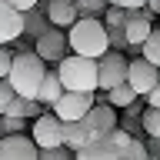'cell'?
<instances>
[{
  "label": "cell",
  "mask_w": 160,
  "mask_h": 160,
  "mask_svg": "<svg viewBox=\"0 0 160 160\" xmlns=\"http://www.w3.org/2000/svg\"><path fill=\"white\" fill-rule=\"evenodd\" d=\"M63 97V87H60V80H57V73H53V70H47V77L40 80V87H37V103L40 107H53V103H57V100Z\"/></svg>",
  "instance_id": "9a60e30c"
},
{
  "label": "cell",
  "mask_w": 160,
  "mask_h": 160,
  "mask_svg": "<svg viewBox=\"0 0 160 160\" xmlns=\"http://www.w3.org/2000/svg\"><path fill=\"white\" fill-rule=\"evenodd\" d=\"M43 77H47V63H43L33 50H27V53H13V63H10L7 83L13 87V93H17V97L33 100Z\"/></svg>",
  "instance_id": "7a4b0ae2"
},
{
  "label": "cell",
  "mask_w": 160,
  "mask_h": 160,
  "mask_svg": "<svg viewBox=\"0 0 160 160\" xmlns=\"http://www.w3.org/2000/svg\"><path fill=\"white\" fill-rule=\"evenodd\" d=\"M47 23L53 30H70L73 23L80 20V13H77V7L73 3H57V0H47Z\"/></svg>",
  "instance_id": "4fadbf2b"
},
{
  "label": "cell",
  "mask_w": 160,
  "mask_h": 160,
  "mask_svg": "<svg viewBox=\"0 0 160 160\" xmlns=\"http://www.w3.org/2000/svg\"><path fill=\"white\" fill-rule=\"evenodd\" d=\"M57 80L63 93H97V60H87V57H67L57 63Z\"/></svg>",
  "instance_id": "3957f363"
},
{
  "label": "cell",
  "mask_w": 160,
  "mask_h": 160,
  "mask_svg": "<svg viewBox=\"0 0 160 160\" xmlns=\"http://www.w3.org/2000/svg\"><path fill=\"white\" fill-rule=\"evenodd\" d=\"M67 33L63 30H53L50 27L47 33H40L37 37V43H33V53H37L43 63H60V60L67 57Z\"/></svg>",
  "instance_id": "9c48e42d"
},
{
  "label": "cell",
  "mask_w": 160,
  "mask_h": 160,
  "mask_svg": "<svg viewBox=\"0 0 160 160\" xmlns=\"http://www.w3.org/2000/svg\"><path fill=\"white\" fill-rule=\"evenodd\" d=\"M87 143H90V130L83 127V120H80V123H63V150L77 153V150H83Z\"/></svg>",
  "instance_id": "2e32d148"
},
{
  "label": "cell",
  "mask_w": 160,
  "mask_h": 160,
  "mask_svg": "<svg viewBox=\"0 0 160 160\" xmlns=\"http://www.w3.org/2000/svg\"><path fill=\"white\" fill-rule=\"evenodd\" d=\"M127 83V57L117 53V50H107L103 57L97 60V90L100 93H110Z\"/></svg>",
  "instance_id": "277c9868"
},
{
  "label": "cell",
  "mask_w": 160,
  "mask_h": 160,
  "mask_svg": "<svg viewBox=\"0 0 160 160\" xmlns=\"http://www.w3.org/2000/svg\"><path fill=\"white\" fill-rule=\"evenodd\" d=\"M30 120H20V117H3V137H20L27 130Z\"/></svg>",
  "instance_id": "603a6c76"
},
{
  "label": "cell",
  "mask_w": 160,
  "mask_h": 160,
  "mask_svg": "<svg viewBox=\"0 0 160 160\" xmlns=\"http://www.w3.org/2000/svg\"><path fill=\"white\" fill-rule=\"evenodd\" d=\"M57 3H77V0H57Z\"/></svg>",
  "instance_id": "836d02e7"
},
{
  "label": "cell",
  "mask_w": 160,
  "mask_h": 160,
  "mask_svg": "<svg viewBox=\"0 0 160 160\" xmlns=\"http://www.w3.org/2000/svg\"><path fill=\"white\" fill-rule=\"evenodd\" d=\"M120 153H123V147H117L110 137H103V140H90L83 150H77L73 160H120Z\"/></svg>",
  "instance_id": "7c38bea8"
},
{
  "label": "cell",
  "mask_w": 160,
  "mask_h": 160,
  "mask_svg": "<svg viewBox=\"0 0 160 160\" xmlns=\"http://www.w3.org/2000/svg\"><path fill=\"white\" fill-rule=\"evenodd\" d=\"M17 97V93H13V87H10L7 80H0V117H3V110L10 107V100Z\"/></svg>",
  "instance_id": "cb8c5ba5"
},
{
  "label": "cell",
  "mask_w": 160,
  "mask_h": 160,
  "mask_svg": "<svg viewBox=\"0 0 160 160\" xmlns=\"http://www.w3.org/2000/svg\"><path fill=\"white\" fill-rule=\"evenodd\" d=\"M50 30V23H47V17H40V13H33L30 10V17H23V33H33V37H40V33H47Z\"/></svg>",
  "instance_id": "d6986e66"
},
{
  "label": "cell",
  "mask_w": 160,
  "mask_h": 160,
  "mask_svg": "<svg viewBox=\"0 0 160 160\" xmlns=\"http://www.w3.org/2000/svg\"><path fill=\"white\" fill-rule=\"evenodd\" d=\"M103 3H107V7H120V0H103Z\"/></svg>",
  "instance_id": "1f68e13d"
},
{
  "label": "cell",
  "mask_w": 160,
  "mask_h": 160,
  "mask_svg": "<svg viewBox=\"0 0 160 160\" xmlns=\"http://www.w3.org/2000/svg\"><path fill=\"white\" fill-rule=\"evenodd\" d=\"M73 7H77L80 17H97L100 10H107V3H103V0H77Z\"/></svg>",
  "instance_id": "7402d4cb"
},
{
  "label": "cell",
  "mask_w": 160,
  "mask_h": 160,
  "mask_svg": "<svg viewBox=\"0 0 160 160\" xmlns=\"http://www.w3.org/2000/svg\"><path fill=\"white\" fill-rule=\"evenodd\" d=\"M123 23H127V10L107 7V13H103V27H107V30H123Z\"/></svg>",
  "instance_id": "ffe728a7"
},
{
  "label": "cell",
  "mask_w": 160,
  "mask_h": 160,
  "mask_svg": "<svg viewBox=\"0 0 160 160\" xmlns=\"http://www.w3.org/2000/svg\"><path fill=\"white\" fill-rule=\"evenodd\" d=\"M117 123H120L117 110H113V107H100V103H93V110L83 117V127L90 130V140H103V137H110V133L117 130Z\"/></svg>",
  "instance_id": "30bf717a"
},
{
  "label": "cell",
  "mask_w": 160,
  "mask_h": 160,
  "mask_svg": "<svg viewBox=\"0 0 160 160\" xmlns=\"http://www.w3.org/2000/svg\"><path fill=\"white\" fill-rule=\"evenodd\" d=\"M140 130L147 133V140H160V110H143L140 113Z\"/></svg>",
  "instance_id": "ac0fdd59"
},
{
  "label": "cell",
  "mask_w": 160,
  "mask_h": 160,
  "mask_svg": "<svg viewBox=\"0 0 160 160\" xmlns=\"http://www.w3.org/2000/svg\"><path fill=\"white\" fill-rule=\"evenodd\" d=\"M0 140H3V117H0Z\"/></svg>",
  "instance_id": "d6a6232c"
},
{
  "label": "cell",
  "mask_w": 160,
  "mask_h": 160,
  "mask_svg": "<svg viewBox=\"0 0 160 160\" xmlns=\"http://www.w3.org/2000/svg\"><path fill=\"white\" fill-rule=\"evenodd\" d=\"M143 7H147V0H120V10H127V13L130 10H143Z\"/></svg>",
  "instance_id": "f1b7e54d"
},
{
  "label": "cell",
  "mask_w": 160,
  "mask_h": 160,
  "mask_svg": "<svg viewBox=\"0 0 160 160\" xmlns=\"http://www.w3.org/2000/svg\"><path fill=\"white\" fill-rule=\"evenodd\" d=\"M143 147H147V157L150 160H160V140H147Z\"/></svg>",
  "instance_id": "f546056e"
},
{
  "label": "cell",
  "mask_w": 160,
  "mask_h": 160,
  "mask_svg": "<svg viewBox=\"0 0 160 160\" xmlns=\"http://www.w3.org/2000/svg\"><path fill=\"white\" fill-rule=\"evenodd\" d=\"M147 10L153 13V17H160V0H147Z\"/></svg>",
  "instance_id": "4dcf8cb0"
},
{
  "label": "cell",
  "mask_w": 160,
  "mask_h": 160,
  "mask_svg": "<svg viewBox=\"0 0 160 160\" xmlns=\"http://www.w3.org/2000/svg\"><path fill=\"white\" fill-rule=\"evenodd\" d=\"M120 160H150V157H147V147H143V143H140V140L133 137V140L127 143V147H123Z\"/></svg>",
  "instance_id": "44dd1931"
},
{
  "label": "cell",
  "mask_w": 160,
  "mask_h": 160,
  "mask_svg": "<svg viewBox=\"0 0 160 160\" xmlns=\"http://www.w3.org/2000/svg\"><path fill=\"white\" fill-rule=\"evenodd\" d=\"M3 3H7L10 10H17V13H23V17H27V13H30L33 7H37L40 0H3Z\"/></svg>",
  "instance_id": "d4e9b609"
},
{
  "label": "cell",
  "mask_w": 160,
  "mask_h": 160,
  "mask_svg": "<svg viewBox=\"0 0 160 160\" xmlns=\"http://www.w3.org/2000/svg\"><path fill=\"white\" fill-rule=\"evenodd\" d=\"M0 160H40V150L27 133L20 137H3L0 140Z\"/></svg>",
  "instance_id": "8fae6325"
},
{
  "label": "cell",
  "mask_w": 160,
  "mask_h": 160,
  "mask_svg": "<svg viewBox=\"0 0 160 160\" xmlns=\"http://www.w3.org/2000/svg\"><path fill=\"white\" fill-rule=\"evenodd\" d=\"M30 140L37 150H60L63 147V123H60L50 110H43L33 123H30Z\"/></svg>",
  "instance_id": "5b68a950"
},
{
  "label": "cell",
  "mask_w": 160,
  "mask_h": 160,
  "mask_svg": "<svg viewBox=\"0 0 160 160\" xmlns=\"http://www.w3.org/2000/svg\"><path fill=\"white\" fill-rule=\"evenodd\" d=\"M40 160H73V153L70 150H40Z\"/></svg>",
  "instance_id": "4316f807"
},
{
  "label": "cell",
  "mask_w": 160,
  "mask_h": 160,
  "mask_svg": "<svg viewBox=\"0 0 160 160\" xmlns=\"http://www.w3.org/2000/svg\"><path fill=\"white\" fill-rule=\"evenodd\" d=\"M157 80H160V70L150 67L147 60H140V57L127 60V87L133 90L137 97H147L150 90L157 87Z\"/></svg>",
  "instance_id": "52a82bcc"
},
{
  "label": "cell",
  "mask_w": 160,
  "mask_h": 160,
  "mask_svg": "<svg viewBox=\"0 0 160 160\" xmlns=\"http://www.w3.org/2000/svg\"><path fill=\"white\" fill-rule=\"evenodd\" d=\"M150 30H153V13H150L147 7H143V10H130L127 23H123V40H127V47L130 50H140L143 40L150 37Z\"/></svg>",
  "instance_id": "ba28073f"
},
{
  "label": "cell",
  "mask_w": 160,
  "mask_h": 160,
  "mask_svg": "<svg viewBox=\"0 0 160 160\" xmlns=\"http://www.w3.org/2000/svg\"><path fill=\"white\" fill-rule=\"evenodd\" d=\"M140 60H147L150 67L160 70V27L150 30V37L143 40V47H140Z\"/></svg>",
  "instance_id": "e0dca14e"
},
{
  "label": "cell",
  "mask_w": 160,
  "mask_h": 160,
  "mask_svg": "<svg viewBox=\"0 0 160 160\" xmlns=\"http://www.w3.org/2000/svg\"><path fill=\"white\" fill-rule=\"evenodd\" d=\"M23 37V13L10 10L3 0H0V43H13V40Z\"/></svg>",
  "instance_id": "5bb4252c"
},
{
  "label": "cell",
  "mask_w": 160,
  "mask_h": 160,
  "mask_svg": "<svg viewBox=\"0 0 160 160\" xmlns=\"http://www.w3.org/2000/svg\"><path fill=\"white\" fill-rule=\"evenodd\" d=\"M10 63H13V50L0 47V80H7V77H10Z\"/></svg>",
  "instance_id": "484cf974"
},
{
  "label": "cell",
  "mask_w": 160,
  "mask_h": 160,
  "mask_svg": "<svg viewBox=\"0 0 160 160\" xmlns=\"http://www.w3.org/2000/svg\"><path fill=\"white\" fill-rule=\"evenodd\" d=\"M67 47H70V53H73V57L100 60V57L110 50V40H107V27H103V20H97V17H80L77 23L67 30Z\"/></svg>",
  "instance_id": "6da1fadb"
},
{
  "label": "cell",
  "mask_w": 160,
  "mask_h": 160,
  "mask_svg": "<svg viewBox=\"0 0 160 160\" xmlns=\"http://www.w3.org/2000/svg\"><path fill=\"white\" fill-rule=\"evenodd\" d=\"M147 107L150 110H160V80H157V87L147 93Z\"/></svg>",
  "instance_id": "83f0119b"
},
{
  "label": "cell",
  "mask_w": 160,
  "mask_h": 160,
  "mask_svg": "<svg viewBox=\"0 0 160 160\" xmlns=\"http://www.w3.org/2000/svg\"><path fill=\"white\" fill-rule=\"evenodd\" d=\"M93 110V93H63V97L50 107V113L60 123H80Z\"/></svg>",
  "instance_id": "8992f818"
}]
</instances>
